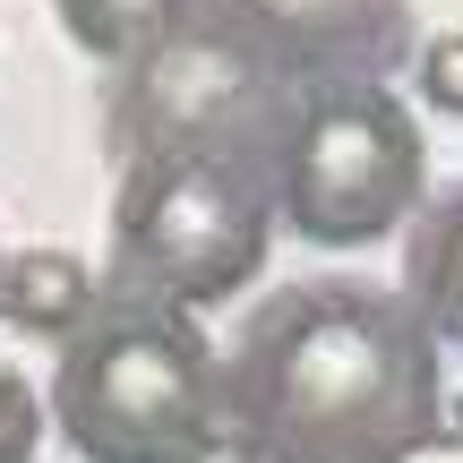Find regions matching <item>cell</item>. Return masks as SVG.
<instances>
[{"mask_svg":"<svg viewBox=\"0 0 463 463\" xmlns=\"http://www.w3.org/2000/svg\"><path fill=\"white\" fill-rule=\"evenodd\" d=\"M223 438L249 463H412L463 447L438 335L412 300L361 275H309L266 292L215 361Z\"/></svg>","mask_w":463,"mask_h":463,"instance_id":"6da1fadb","label":"cell"},{"mask_svg":"<svg viewBox=\"0 0 463 463\" xmlns=\"http://www.w3.org/2000/svg\"><path fill=\"white\" fill-rule=\"evenodd\" d=\"M266 249H275L266 164H249L232 146H146L120 172L112 258H103L95 292L198 317L258 283Z\"/></svg>","mask_w":463,"mask_h":463,"instance_id":"7a4b0ae2","label":"cell"},{"mask_svg":"<svg viewBox=\"0 0 463 463\" xmlns=\"http://www.w3.org/2000/svg\"><path fill=\"white\" fill-rule=\"evenodd\" d=\"M43 412L78 463H189L223 430L215 344L181 309L95 292V309L61 335Z\"/></svg>","mask_w":463,"mask_h":463,"instance_id":"3957f363","label":"cell"},{"mask_svg":"<svg viewBox=\"0 0 463 463\" xmlns=\"http://www.w3.org/2000/svg\"><path fill=\"white\" fill-rule=\"evenodd\" d=\"M266 198H275V232L309 249L395 241L412 206L430 198V155H420L412 103L386 86L283 95L275 129H266Z\"/></svg>","mask_w":463,"mask_h":463,"instance_id":"277c9868","label":"cell"},{"mask_svg":"<svg viewBox=\"0 0 463 463\" xmlns=\"http://www.w3.org/2000/svg\"><path fill=\"white\" fill-rule=\"evenodd\" d=\"M189 17L283 95L386 86L412 61V0H198Z\"/></svg>","mask_w":463,"mask_h":463,"instance_id":"5b68a950","label":"cell"},{"mask_svg":"<svg viewBox=\"0 0 463 463\" xmlns=\"http://www.w3.org/2000/svg\"><path fill=\"white\" fill-rule=\"evenodd\" d=\"M403 300L438 344H463V181L430 189L403 223Z\"/></svg>","mask_w":463,"mask_h":463,"instance_id":"8992f818","label":"cell"},{"mask_svg":"<svg viewBox=\"0 0 463 463\" xmlns=\"http://www.w3.org/2000/svg\"><path fill=\"white\" fill-rule=\"evenodd\" d=\"M86 309H95V275L69 249H17V258H0V326L61 344Z\"/></svg>","mask_w":463,"mask_h":463,"instance_id":"52a82bcc","label":"cell"},{"mask_svg":"<svg viewBox=\"0 0 463 463\" xmlns=\"http://www.w3.org/2000/svg\"><path fill=\"white\" fill-rule=\"evenodd\" d=\"M61 9V34L78 52H95V61H146L155 43H172V34L189 26V9L198 0H52Z\"/></svg>","mask_w":463,"mask_h":463,"instance_id":"ba28073f","label":"cell"},{"mask_svg":"<svg viewBox=\"0 0 463 463\" xmlns=\"http://www.w3.org/2000/svg\"><path fill=\"white\" fill-rule=\"evenodd\" d=\"M412 86L430 95V112H455L463 120V34H430V43H412Z\"/></svg>","mask_w":463,"mask_h":463,"instance_id":"9c48e42d","label":"cell"},{"mask_svg":"<svg viewBox=\"0 0 463 463\" xmlns=\"http://www.w3.org/2000/svg\"><path fill=\"white\" fill-rule=\"evenodd\" d=\"M34 447H43V403L17 369H0V463H34Z\"/></svg>","mask_w":463,"mask_h":463,"instance_id":"30bf717a","label":"cell"},{"mask_svg":"<svg viewBox=\"0 0 463 463\" xmlns=\"http://www.w3.org/2000/svg\"><path fill=\"white\" fill-rule=\"evenodd\" d=\"M189 463H249V455H241V447H232V438L215 430V438H206V447H198V455H189Z\"/></svg>","mask_w":463,"mask_h":463,"instance_id":"8fae6325","label":"cell"}]
</instances>
